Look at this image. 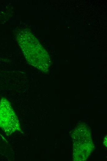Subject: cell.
Here are the masks:
<instances>
[{
	"instance_id": "6da1fadb",
	"label": "cell",
	"mask_w": 107,
	"mask_h": 161,
	"mask_svg": "<svg viewBox=\"0 0 107 161\" xmlns=\"http://www.w3.org/2000/svg\"><path fill=\"white\" fill-rule=\"evenodd\" d=\"M18 37V44L29 63L41 71H47L50 66L49 55L36 39L26 31Z\"/></svg>"
},
{
	"instance_id": "7a4b0ae2",
	"label": "cell",
	"mask_w": 107,
	"mask_h": 161,
	"mask_svg": "<svg viewBox=\"0 0 107 161\" xmlns=\"http://www.w3.org/2000/svg\"><path fill=\"white\" fill-rule=\"evenodd\" d=\"M0 127L6 133L19 130V121L9 101L3 98L0 103Z\"/></svg>"
},
{
	"instance_id": "3957f363",
	"label": "cell",
	"mask_w": 107,
	"mask_h": 161,
	"mask_svg": "<svg viewBox=\"0 0 107 161\" xmlns=\"http://www.w3.org/2000/svg\"><path fill=\"white\" fill-rule=\"evenodd\" d=\"M105 143V145L107 146V136H106V137L105 138V139H104V144Z\"/></svg>"
}]
</instances>
